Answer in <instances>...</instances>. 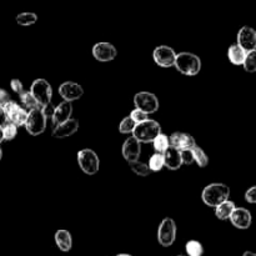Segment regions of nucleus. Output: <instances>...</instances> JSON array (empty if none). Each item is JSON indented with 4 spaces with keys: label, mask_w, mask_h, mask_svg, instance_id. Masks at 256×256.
<instances>
[{
    "label": "nucleus",
    "mask_w": 256,
    "mask_h": 256,
    "mask_svg": "<svg viewBox=\"0 0 256 256\" xmlns=\"http://www.w3.org/2000/svg\"><path fill=\"white\" fill-rule=\"evenodd\" d=\"M230 196V188L228 185L222 184V182H214L210 184L202 190V199L205 205L210 208H216L222 202L229 200Z\"/></svg>",
    "instance_id": "f257e3e1"
},
{
    "label": "nucleus",
    "mask_w": 256,
    "mask_h": 256,
    "mask_svg": "<svg viewBox=\"0 0 256 256\" xmlns=\"http://www.w3.org/2000/svg\"><path fill=\"white\" fill-rule=\"evenodd\" d=\"M174 66L182 74L188 75V76H194V75L199 74V72L202 70V60L198 55L192 54V52H182L176 55Z\"/></svg>",
    "instance_id": "f03ea898"
},
{
    "label": "nucleus",
    "mask_w": 256,
    "mask_h": 256,
    "mask_svg": "<svg viewBox=\"0 0 256 256\" xmlns=\"http://www.w3.org/2000/svg\"><path fill=\"white\" fill-rule=\"evenodd\" d=\"M159 134H162V126L155 120H146L144 122L136 124L134 132H132V136L142 144V142H152L155 138Z\"/></svg>",
    "instance_id": "7ed1b4c3"
},
{
    "label": "nucleus",
    "mask_w": 256,
    "mask_h": 256,
    "mask_svg": "<svg viewBox=\"0 0 256 256\" xmlns=\"http://www.w3.org/2000/svg\"><path fill=\"white\" fill-rule=\"evenodd\" d=\"M78 164L85 174L94 175L99 172L100 160L94 150L82 149L78 152Z\"/></svg>",
    "instance_id": "20e7f679"
},
{
    "label": "nucleus",
    "mask_w": 256,
    "mask_h": 256,
    "mask_svg": "<svg viewBox=\"0 0 256 256\" xmlns=\"http://www.w3.org/2000/svg\"><path fill=\"white\" fill-rule=\"evenodd\" d=\"M24 126L26 132L32 136H38V135L42 134L45 132V129H46V118L42 114V108L30 110L28 112V119Z\"/></svg>",
    "instance_id": "39448f33"
},
{
    "label": "nucleus",
    "mask_w": 256,
    "mask_h": 256,
    "mask_svg": "<svg viewBox=\"0 0 256 256\" xmlns=\"http://www.w3.org/2000/svg\"><path fill=\"white\" fill-rule=\"evenodd\" d=\"M30 94L34 96V99L36 100L40 108L45 106V105L52 102V85H50L45 79H36L32 84V88H30Z\"/></svg>",
    "instance_id": "423d86ee"
},
{
    "label": "nucleus",
    "mask_w": 256,
    "mask_h": 256,
    "mask_svg": "<svg viewBox=\"0 0 256 256\" xmlns=\"http://www.w3.org/2000/svg\"><path fill=\"white\" fill-rule=\"evenodd\" d=\"M176 239V224L170 218H165L158 229V242L162 246H172Z\"/></svg>",
    "instance_id": "0eeeda50"
},
{
    "label": "nucleus",
    "mask_w": 256,
    "mask_h": 256,
    "mask_svg": "<svg viewBox=\"0 0 256 256\" xmlns=\"http://www.w3.org/2000/svg\"><path fill=\"white\" fill-rule=\"evenodd\" d=\"M135 108L145 114H152L159 110V99L155 94L149 92H140L134 96Z\"/></svg>",
    "instance_id": "6e6552de"
},
{
    "label": "nucleus",
    "mask_w": 256,
    "mask_h": 256,
    "mask_svg": "<svg viewBox=\"0 0 256 256\" xmlns=\"http://www.w3.org/2000/svg\"><path fill=\"white\" fill-rule=\"evenodd\" d=\"M5 110V114H6L8 122H12V124L16 125L18 128L25 125L28 119V112L24 108L19 106L15 102H8L6 104L2 105Z\"/></svg>",
    "instance_id": "1a4fd4ad"
},
{
    "label": "nucleus",
    "mask_w": 256,
    "mask_h": 256,
    "mask_svg": "<svg viewBox=\"0 0 256 256\" xmlns=\"http://www.w3.org/2000/svg\"><path fill=\"white\" fill-rule=\"evenodd\" d=\"M152 59L159 66L162 68H172L174 66L175 59H176V52L174 49L168 45H160L155 48L152 52Z\"/></svg>",
    "instance_id": "9d476101"
},
{
    "label": "nucleus",
    "mask_w": 256,
    "mask_h": 256,
    "mask_svg": "<svg viewBox=\"0 0 256 256\" xmlns=\"http://www.w3.org/2000/svg\"><path fill=\"white\" fill-rule=\"evenodd\" d=\"M118 55V50L112 44L106 42H98L92 46V56L98 60V62H112L116 58Z\"/></svg>",
    "instance_id": "9b49d317"
},
{
    "label": "nucleus",
    "mask_w": 256,
    "mask_h": 256,
    "mask_svg": "<svg viewBox=\"0 0 256 256\" xmlns=\"http://www.w3.org/2000/svg\"><path fill=\"white\" fill-rule=\"evenodd\" d=\"M236 44L242 46L246 52L256 50V30L254 28L248 26V25L242 26L238 32Z\"/></svg>",
    "instance_id": "f8f14e48"
},
{
    "label": "nucleus",
    "mask_w": 256,
    "mask_h": 256,
    "mask_svg": "<svg viewBox=\"0 0 256 256\" xmlns=\"http://www.w3.org/2000/svg\"><path fill=\"white\" fill-rule=\"evenodd\" d=\"M229 220L236 229L248 230L252 226V215L245 208H235L234 212H232Z\"/></svg>",
    "instance_id": "ddd939ff"
},
{
    "label": "nucleus",
    "mask_w": 256,
    "mask_h": 256,
    "mask_svg": "<svg viewBox=\"0 0 256 256\" xmlns=\"http://www.w3.org/2000/svg\"><path fill=\"white\" fill-rule=\"evenodd\" d=\"M84 94V89L82 85L76 84L72 82H62L59 86V95L64 99V102H74V100H79Z\"/></svg>",
    "instance_id": "4468645a"
},
{
    "label": "nucleus",
    "mask_w": 256,
    "mask_h": 256,
    "mask_svg": "<svg viewBox=\"0 0 256 256\" xmlns=\"http://www.w3.org/2000/svg\"><path fill=\"white\" fill-rule=\"evenodd\" d=\"M170 146L175 148L179 152L182 150H192L195 146V139L190 134L186 132H174L172 136L169 138Z\"/></svg>",
    "instance_id": "2eb2a0df"
},
{
    "label": "nucleus",
    "mask_w": 256,
    "mask_h": 256,
    "mask_svg": "<svg viewBox=\"0 0 256 256\" xmlns=\"http://www.w3.org/2000/svg\"><path fill=\"white\" fill-rule=\"evenodd\" d=\"M140 152H142V144L134 136L128 138L124 144H122V156H124V159L128 162H136V160H139Z\"/></svg>",
    "instance_id": "dca6fc26"
},
{
    "label": "nucleus",
    "mask_w": 256,
    "mask_h": 256,
    "mask_svg": "<svg viewBox=\"0 0 256 256\" xmlns=\"http://www.w3.org/2000/svg\"><path fill=\"white\" fill-rule=\"evenodd\" d=\"M78 129H79V122L76 119H69L68 122L55 125L54 130H52V136L56 139H64V138L72 136V134H75Z\"/></svg>",
    "instance_id": "f3484780"
},
{
    "label": "nucleus",
    "mask_w": 256,
    "mask_h": 256,
    "mask_svg": "<svg viewBox=\"0 0 256 256\" xmlns=\"http://www.w3.org/2000/svg\"><path fill=\"white\" fill-rule=\"evenodd\" d=\"M164 156V165L169 170H178L182 168V152L175 148L169 146L166 152L162 154Z\"/></svg>",
    "instance_id": "a211bd4d"
},
{
    "label": "nucleus",
    "mask_w": 256,
    "mask_h": 256,
    "mask_svg": "<svg viewBox=\"0 0 256 256\" xmlns=\"http://www.w3.org/2000/svg\"><path fill=\"white\" fill-rule=\"evenodd\" d=\"M72 114V105L69 102H60L58 106H55L54 115H52V122L54 125H59L62 122H68Z\"/></svg>",
    "instance_id": "6ab92c4d"
},
{
    "label": "nucleus",
    "mask_w": 256,
    "mask_h": 256,
    "mask_svg": "<svg viewBox=\"0 0 256 256\" xmlns=\"http://www.w3.org/2000/svg\"><path fill=\"white\" fill-rule=\"evenodd\" d=\"M55 242H56L58 248H59L62 252H70L72 246V234L65 229L58 230V232H55Z\"/></svg>",
    "instance_id": "aec40b11"
},
{
    "label": "nucleus",
    "mask_w": 256,
    "mask_h": 256,
    "mask_svg": "<svg viewBox=\"0 0 256 256\" xmlns=\"http://www.w3.org/2000/svg\"><path fill=\"white\" fill-rule=\"evenodd\" d=\"M228 58H229L232 64L242 65L244 64L245 58H246V52L238 44H232L228 49Z\"/></svg>",
    "instance_id": "412c9836"
},
{
    "label": "nucleus",
    "mask_w": 256,
    "mask_h": 256,
    "mask_svg": "<svg viewBox=\"0 0 256 256\" xmlns=\"http://www.w3.org/2000/svg\"><path fill=\"white\" fill-rule=\"evenodd\" d=\"M235 208L236 206H235L234 202H230V200H226V202H222V204L215 208V215H216V218L219 220H228L230 219L232 214L234 212Z\"/></svg>",
    "instance_id": "4be33fe9"
},
{
    "label": "nucleus",
    "mask_w": 256,
    "mask_h": 256,
    "mask_svg": "<svg viewBox=\"0 0 256 256\" xmlns=\"http://www.w3.org/2000/svg\"><path fill=\"white\" fill-rule=\"evenodd\" d=\"M16 22L22 26H30V25L35 24L38 22V15L35 12H20V14L16 15L15 18Z\"/></svg>",
    "instance_id": "5701e85b"
},
{
    "label": "nucleus",
    "mask_w": 256,
    "mask_h": 256,
    "mask_svg": "<svg viewBox=\"0 0 256 256\" xmlns=\"http://www.w3.org/2000/svg\"><path fill=\"white\" fill-rule=\"evenodd\" d=\"M152 145H154L155 152H159V154H164V152H166L168 148L170 146L169 138L162 132V134H159L156 138H155L154 142H152Z\"/></svg>",
    "instance_id": "b1692460"
},
{
    "label": "nucleus",
    "mask_w": 256,
    "mask_h": 256,
    "mask_svg": "<svg viewBox=\"0 0 256 256\" xmlns=\"http://www.w3.org/2000/svg\"><path fill=\"white\" fill-rule=\"evenodd\" d=\"M192 156H194V162H196L200 168L208 166V164H209V158H208V155L205 154V152L202 149V148L195 145V146L192 149Z\"/></svg>",
    "instance_id": "393cba45"
},
{
    "label": "nucleus",
    "mask_w": 256,
    "mask_h": 256,
    "mask_svg": "<svg viewBox=\"0 0 256 256\" xmlns=\"http://www.w3.org/2000/svg\"><path fill=\"white\" fill-rule=\"evenodd\" d=\"M185 250H186L188 256H202L204 254V248L196 240H190L185 245Z\"/></svg>",
    "instance_id": "a878e982"
},
{
    "label": "nucleus",
    "mask_w": 256,
    "mask_h": 256,
    "mask_svg": "<svg viewBox=\"0 0 256 256\" xmlns=\"http://www.w3.org/2000/svg\"><path fill=\"white\" fill-rule=\"evenodd\" d=\"M149 169L150 172H160V170L162 169V168L165 166L164 165V156H162V154H159V152H155L154 155H152V158H150L149 160Z\"/></svg>",
    "instance_id": "bb28decb"
},
{
    "label": "nucleus",
    "mask_w": 256,
    "mask_h": 256,
    "mask_svg": "<svg viewBox=\"0 0 256 256\" xmlns=\"http://www.w3.org/2000/svg\"><path fill=\"white\" fill-rule=\"evenodd\" d=\"M19 96H20V100H22V105H24V108L29 110V112L30 110L39 109L40 108L36 100L34 99V96L30 94V92H24L22 95H19Z\"/></svg>",
    "instance_id": "cd10ccee"
},
{
    "label": "nucleus",
    "mask_w": 256,
    "mask_h": 256,
    "mask_svg": "<svg viewBox=\"0 0 256 256\" xmlns=\"http://www.w3.org/2000/svg\"><path fill=\"white\" fill-rule=\"evenodd\" d=\"M130 168H132V172H135V174H138L139 176H148V175H150V169L149 166H148L145 162H139V160H136V162H129Z\"/></svg>",
    "instance_id": "c85d7f7f"
},
{
    "label": "nucleus",
    "mask_w": 256,
    "mask_h": 256,
    "mask_svg": "<svg viewBox=\"0 0 256 256\" xmlns=\"http://www.w3.org/2000/svg\"><path fill=\"white\" fill-rule=\"evenodd\" d=\"M242 66L248 72H256V50L246 52V58H245Z\"/></svg>",
    "instance_id": "c756f323"
},
{
    "label": "nucleus",
    "mask_w": 256,
    "mask_h": 256,
    "mask_svg": "<svg viewBox=\"0 0 256 256\" xmlns=\"http://www.w3.org/2000/svg\"><path fill=\"white\" fill-rule=\"evenodd\" d=\"M135 126H136V122H135L130 116H126L120 122L119 132H122V134H130V132H134Z\"/></svg>",
    "instance_id": "7c9ffc66"
},
{
    "label": "nucleus",
    "mask_w": 256,
    "mask_h": 256,
    "mask_svg": "<svg viewBox=\"0 0 256 256\" xmlns=\"http://www.w3.org/2000/svg\"><path fill=\"white\" fill-rule=\"evenodd\" d=\"M16 135H18L16 125L12 124V122H6V124L2 126V136H4V140H6V142H12V139H15Z\"/></svg>",
    "instance_id": "2f4dec72"
},
{
    "label": "nucleus",
    "mask_w": 256,
    "mask_h": 256,
    "mask_svg": "<svg viewBox=\"0 0 256 256\" xmlns=\"http://www.w3.org/2000/svg\"><path fill=\"white\" fill-rule=\"evenodd\" d=\"M129 116L132 118V119L134 120L136 124H140V122H146V120H149V118H148V114H145V112H142V110H139V109L132 110V114H130Z\"/></svg>",
    "instance_id": "473e14b6"
},
{
    "label": "nucleus",
    "mask_w": 256,
    "mask_h": 256,
    "mask_svg": "<svg viewBox=\"0 0 256 256\" xmlns=\"http://www.w3.org/2000/svg\"><path fill=\"white\" fill-rule=\"evenodd\" d=\"M10 88H12V92H16L18 95H22V92H25L24 85H22V82H20L19 79H12V82H10Z\"/></svg>",
    "instance_id": "72a5a7b5"
},
{
    "label": "nucleus",
    "mask_w": 256,
    "mask_h": 256,
    "mask_svg": "<svg viewBox=\"0 0 256 256\" xmlns=\"http://www.w3.org/2000/svg\"><path fill=\"white\" fill-rule=\"evenodd\" d=\"M245 200L249 204H256V185L246 190V192H245Z\"/></svg>",
    "instance_id": "f704fd0d"
},
{
    "label": "nucleus",
    "mask_w": 256,
    "mask_h": 256,
    "mask_svg": "<svg viewBox=\"0 0 256 256\" xmlns=\"http://www.w3.org/2000/svg\"><path fill=\"white\" fill-rule=\"evenodd\" d=\"M182 152V164L190 165L194 162V156H192V150H182V152Z\"/></svg>",
    "instance_id": "c9c22d12"
},
{
    "label": "nucleus",
    "mask_w": 256,
    "mask_h": 256,
    "mask_svg": "<svg viewBox=\"0 0 256 256\" xmlns=\"http://www.w3.org/2000/svg\"><path fill=\"white\" fill-rule=\"evenodd\" d=\"M42 114L45 115V118H46V119H49V118H52V115H54L55 106L52 104V102H50V104L42 106Z\"/></svg>",
    "instance_id": "e433bc0d"
},
{
    "label": "nucleus",
    "mask_w": 256,
    "mask_h": 256,
    "mask_svg": "<svg viewBox=\"0 0 256 256\" xmlns=\"http://www.w3.org/2000/svg\"><path fill=\"white\" fill-rule=\"evenodd\" d=\"M8 102H10L9 92L0 88V105H5Z\"/></svg>",
    "instance_id": "4c0bfd02"
},
{
    "label": "nucleus",
    "mask_w": 256,
    "mask_h": 256,
    "mask_svg": "<svg viewBox=\"0 0 256 256\" xmlns=\"http://www.w3.org/2000/svg\"><path fill=\"white\" fill-rule=\"evenodd\" d=\"M8 122V118H6V114H5V110H4V106L2 105H0V126H4Z\"/></svg>",
    "instance_id": "58836bf2"
},
{
    "label": "nucleus",
    "mask_w": 256,
    "mask_h": 256,
    "mask_svg": "<svg viewBox=\"0 0 256 256\" xmlns=\"http://www.w3.org/2000/svg\"><path fill=\"white\" fill-rule=\"evenodd\" d=\"M242 256H256V254H255V252H245L244 255H242Z\"/></svg>",
    "instance_id": "ea45409f"
},
{
    "label": "nucleus",
    "mask_w": 256,
    "mask_h": 256,
    "mask_svg": "<svg viewBox=\"0 0 256 256\" xmlns=\"http://www.w3.org/2000/svg\"><path fill=\"white\" fill-rule=\"evenodd\" d=\"M4 142V136H2V128L0 126V144Z\"/></svg>",
    "instance_id": "a19ab883"
},
{
    "label": "nucleus",
    "mask_w": 256,
    "mask_h": 256,
    "mask_svg": "<svg viewBox=\"0 0 256 256\" xmlns=\"http://www.w3.org/2000/svg\"><path fill=\"white\" fill-rule=\"evenodd\" d=\"M116 256H132V255H129V254H119V255H116Z\"/></svg>",
    "instance_id": "79ce46f5"
},
{
    "label": "nucleus",
    "mask_w": 256,
    "mask_h": 256,
    "mask_svg": "<svg viewBox=\"0 0 256 256\" xmlns=\"http://www.w3.org/2000/svg\"><path fill=\"white\" fill-rule=\"evenodd\" d=\"M2 149H0V160H2Z\"/></svg>",
    "instance_id": "37998d69"
},
{
    "label": "nucleus",
    "mask_w": 256,
    "mask_h": 256,
    "mask_svg": "<svg viewBox=\"0 0 256 256\" xmlns=\"http://www.w3.org/2000/svg\"><path fill=\"white\" fill-rule=\"evenodd\" d=\"M179 256H185V255H179Z\"/></svg>",
    "instance_id": "c03bdc74"
}]
</instances>
